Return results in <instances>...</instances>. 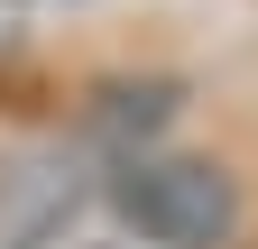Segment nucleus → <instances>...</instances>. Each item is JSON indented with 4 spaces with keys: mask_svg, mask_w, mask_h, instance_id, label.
Listing matches in <instances>:
<instances>
[{
    "mask_svg": "<svg viewBox=\"0 0 258 249\" xmlns=\"http://www.w3.org/2000/svg\"><path fill=\"white\" fill-rule=\"evenodd\" d=\"M102 203L120 212V231L139 249H231L240 240V175L194 148H148L120 157Z\"/></svg>",
    "mask_w": 258,
    "mask_h": 249,
    "instance_id": "f257e3e1",
    "label": "nucleus"
},
{
    "mask_svg": "<svg viewBox=\"0 0 258 249\" xmlns=\"http://www.w3.org/2000/svg\"><path fill=\"white\" fill-rule=\"evenodd\" d=\"M83 212V175L55 148H19L0 157V249H64Z\"/></svg>",
    "mask_w": 258,
    "mask_h": 249,
    "instance_id": "f03ea898",
    "label": "nucleus"
},
{
    "mask_svg": "<svg viewBox=\"0 0 258 249\" xmlns=\"http://www.w3.org/2000/svg\"><path fill=\"white\" fill-rule=\"evenodd\" d=\"M166 120H175V83H102L92 92V139H111V166L148 157Z\"/></svg>",
    "mask_w": 258,
    "mask_h": 249,
    "instance_id": "7ed1b4c3",
    "label": "nucleus"
}]
</instances>
